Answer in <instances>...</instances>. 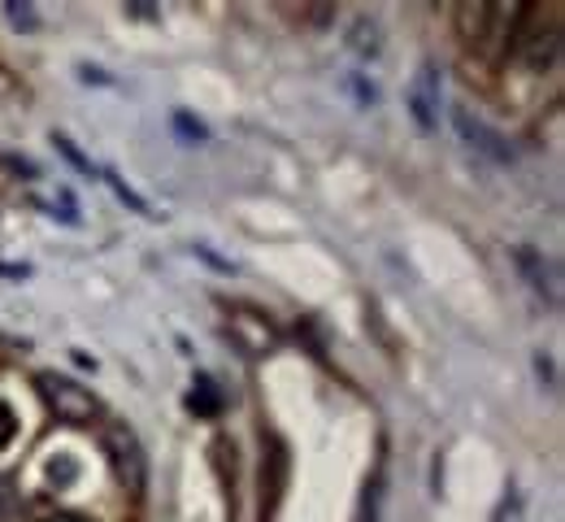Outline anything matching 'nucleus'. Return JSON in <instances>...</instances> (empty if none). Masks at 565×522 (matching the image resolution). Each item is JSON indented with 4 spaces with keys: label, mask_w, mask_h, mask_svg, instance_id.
Wrapping results in <instances>:
<instances>
[{
    "label": "nucleus",
    "mask_w": 565,
    "mask_h": 522,
    "mask_svg": "<svg viewBox=\"0 0 565 522\" xmlns=\"http://www.w3.org/2000/svg\"><path fill=\"white\" fill-rule=\"evenodd\" d=\"M40 396H44V405L57 414V423H66V427H92V423L100 418L96 392L83 387L71 374L44 371L40 374Z\"/></svg>",
    "instance_id": "1"
},
{
    "label": "nucleus",
    "mask_w": 565,
    "mask_h": 522,
    "mask_svg": "<svg viewBox=\"0 0 565 522\" xmlns=\"http://www.w3.org/2000/svg\"><path fill=\"white\" fill-rule=\"evenodd\" d=\"M452 127H457V136L470 145V149L479 152V157H488V161H495V166H513V145L495 131V127H488L475 109H466V105H452Z\"/></svg>",
    "instance_id": "2"
},
{
    "label": "nucleus",
    "mask_w": 565,
    "mask_h": 522,
    "mask_svg": "<svg viewBox=\"0 0 565 522\" xmlns=\"http://www.w3.org/2000/svg\"><path fill=\"white\" fill-rule=\"evenodd\" d=\"M405 105L414 114V122L423 131H435L439 127V109H444V78H439V66L435 62H423L418 75L409 78L405 87Z\"/></svg>",
    "instance_id": "3"
},
{
    "label": "nucleus",
    "mask_w": 565,
    "mask_h": 522,
    "mask_svg": "<svg viewBox=\"0 0 565 522\" xmlns=\"http://www.w3.org/2000/svg\"><path fill=\"white\" fill-rule=\"evenodd\" d=\"M226 331H231V340H235V349H239L244 358H266V353L279 349V331H275V327L266 322V313H257V309H231Z\"/></svg>",
    "instance_id": "4"
},
{
    "label": "nucleus",
    "mask_w": 565,
    "mask_h": 522,
    "mask_svg": "<svg viewBox=\"0 0 565 522\" xmlns=\"http://www.w3.org/2000/svg\"><path fill=\"white\" fill-rule=\"evenodd\" d=\"M513 262H518L522 279L531 284V292H540L553 309L562 305V270H557L553 257H544V253H535L531 244H522V248H513Z\"/></svg>",
    "instance_id": "5"
},
{
    "label": "nucleus",
    "mask_w": 565,
    "mask_h": 522,
    "mask_svg": "<svg viewBox=\"0 0 565 522\" xmlns=\"http://www.w3.org/2000/svg\"><path fill=\"white\" fill-rule=\"evenodd\" d=\"M105 445H109L114 470H118V479L127 483V492H140L143 488V448H140V440H136V432H131V427H114V432L105 436Z\"/></svg>",
    "instance_id": "6"
},
{
    "label": "nucleus",
    "mask_w": 565,
    "mask_h": 522,
    "mask_svg": "<svg viewBox=\"0 0 565 522\" xmlns=\"http://www.w3.org/2000/svg\"><path fill=\"white\" fill-rule=\"evenodd\" d=\"M488 22H492V4H457V35L466 44H483L488 35Z\"/></svg>",
    "instance_id": "7"
},
{
    "label": "nucleus",
    "mask_w": 565,
    "mask_h": 522,
    "mask_svg": "<svg viewBox=\"0 0 565 522\" xmlns=\"http://www.w3.org/2000/svg\"><path fill=\"white\" fill-rule=\"evenodd\" d=\"M170 127H174V136H179L183 145H210V127H205L201 118H192L188 109H174V114H170Z\"/></svg>",
    "instance_id": "8"
},
{
    "label": "nucleus",
    "mask_w": 565,
    "mask_h": 522,
    "mask_svg": "<svg viewBox=\"0 0 565 522\" xmlns=\"http://www.w3.org/2000/svg\"><path fill=\"white\" fill-rule=\"evenodd\" d=\"M353 49L356 53H370V57H374V53H379V26H374V22H365V18H361V22H356L353 26Z\"/></svg>",
    "instance_id": "9"
},
{
    "label": "nucleus",
    "mask_w": 565,
    "mask_h": 522,
    "mask_svg": "<svg viewBox=\"0 0 565 522\" xmlns=\"http://www.w3.org/2000/svg\"><path fill=\"white\" fill-rule=\"evenodd\" d=\"M53 145H57V152H62V157L71 161L74 170H83V174H92V161H87V157H83V152H78V149H74L71 140H66V136H53Z\"/></svg>",
    "instance_id": "10"
},
{
    "label": "nucleus",
    "mask_w": 565,
    "mask_h": 522,
    "mask_svg": "<svg viewBox=\"0 0 565 522\" xmlns=\"http://www.w3.org/2000/svg\"><path fill=\"white\" fill-rule=\"evenodd\" d=\"M495 522H522V492L509 488V497H504L500 510H495Z\"/></svg>",
    "instance_id": "11"
},
{
    "label": "nucleus",
    "mask_w": 565,
    "mask_h": 522,
    "mask_svg": "<svg viewBox=\"0 0 565 522\" xmlns=\"http://www.w3.org/2000/svg\"><path fill=\"white\" fill-rule=\"evenodd\" d=\"M196 387H201V396H192V409H201V414H217V405H222V401H217V392H213L210 379H201Z\"/></svg>",
    "instance_id": "12"
},
{
    "label": "nucleus",
    "mask_w": 565,
    "mask_h": 522,
    "mask_svg": "<svg viewBox=\"0 0 565 522\" xmlns=\"http://www.w3.org/2000/svg\"><path fill=\"white\" fill-rule=\"evenodd\" d=\"M109 183H114V192H118V196H122V201H127V205H131L136 214H148V205H143L140 196H136V192H131V188H127L122 179H114V174H109ZM148 219H152V214H148Z\"/></svg>",
    "instance_id": "13"
},
{
    "label": "nucleus",
    "mask_w": 565,
    "mask_h": 522,
    "mask_svg": "<svg viewBox=\"0 0 565 522\" xmlns=\"http://www.w3.org/2000/svg\"><path fill=\"white\" fill-rule=\"evenodd\" d=\"M49 522H92V519H83V514H57V519H49Z\"/></svg>",
    "instance_id": "14"
},
{
    "label": "nucleus",
    "mask_w": 565,
    "mask_h": 522,
    "mask_svg": "<svg viewBox=\"0 0 565 522\" xmlns=\"http://www.w3.org/2000/svg\"><path fill=\"white\" fill-rule=\"evenodd\" d=\"M0 501H4V479H0Z\"/></svg>",
    "instance_id": "15"
}]
</instances>
